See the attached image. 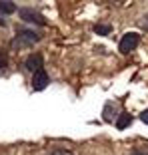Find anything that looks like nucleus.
Instances as JSON below:
<instances>
[{
    "mask_svg": "<svg viewBox=\"0 0 148 155\" xmlns=\"http://www.w3.org/2000/svg\"><path fill=\"white\" fill-rule=\"evenodd\" d=\"M130 123H132V117H130L128 114H120V115H118V119H116V127L124 129V127H128Z\"/></svg>",
    "mask_w": 148,
    "mask_h": 155,
    "instance_id": "423d86ee",
    "label": "nucleus"
},
{
    "mask_svg": "<svg viewBox=\"0 0 148 155\" xmlns=\"http://www.w3.org/2000/svg\"><path fill=\"white\" fill-rule=\"evenodd\" d=\"M140 119H142V121H144V123L148 125V110H146V111H142V115H140Z\"/></svg>",
    "mask_w": 148,
    "mask_h": 155,
    "instance_id": "4468645a",
    "label": "nucleus"
},
{
    "mask_svg": "<svg viewBox=\"0 0 148 155\" xmlns=\"http://www.w3.org/2000/svg\"><path fill=\"white\" fill-rule=\"evenodd\" d=\"M16 12V4L10 2V0H4V2H0V14H12Z\"/></svg>",
    "mask_w": 148,
    "mask_h": 155,
    "instance_id": "0eeeda50",
    "label": "nucleus"
},
{
    "mask_svg": "<svg viewBox=\"0 0 148 155\" xmlns=\"http://www.w3.org/2000/svg\"><path fill=\"white\" fill-rule=\"evenodd\" d=\"M140 26H142L144 30H146V32H148V14H146V16H144L142 20H140Z\"/></svg>",
    "mask_w": 148,
    "mask_h": 155,
    "instance_id": "f8f14e48",
    "label": "nucleus"
},
{
    "mask_svg": "<svg viewBox=\"0 0 148 155\" xmlns=\"http://www.w3.org/2000/svg\"><path fill=\"white\" fill-rule=\"evenodd\" d=\"M24 64H26V68L30 70L32 74H36L38 70H42V56L40 54H30Z\"/></svg>",
    "mask_w": 148,
    "mask_h": 155,
    "instance_id": "39448f33",
    "label": "nucleus"
},
{
    "mask_svg": "<svg viewBox=\"0 0 148 155\" xmlns=\"http://www.w3.org/2000/svg\"><path fill=\"white\" fill-rule=\"evenodd\" d=\"M0 26H4V20H2V18H0Z\"/></svg>",
    "mask_w": 148,
    "mask_h": 155,
    "instance_id": "2eb2a0df",
    "label": "nucleus"
},
{
    "mask_svg": "<svg viewBox=\"0 0 148 155\" xmlns=\"http://www.w3.org/2000/svg\"><path fill=\"white\" fill-rule=\"evenodd\" d=\"M18 16L24 20V22L36 24V26H46V18H44L40 12H36L34 8H20L18 10Z\"/></svg>",
    "mask_w": 148,
    "mask_h": 155,
    "instance_id": "f03ea898",
    "label": "nucleus"
},
{
    "mask_svg": "<svg viewBox=\"0 0 148 155\" xmlns=\"http://www.w3.org/2000/svg\"><path fill=\"white\" fill-rule=\"evenodd\" d=\"M110 24H96V26H94V32L98 34V36H108V34H110Z\"/></svg>",
    "mask_w": 148,
    "mask_h": 155,
    "instance_id": "1a4fd4ad",
    "label": "nucleus"
},
{
    "mask_svg": "<svg viewBox=\"0 0 148 155\" xmlns=\"http://www.w3.org/2000/svg\"><path fill=\"white\" fill-rule=\"evenodd\" d=\"M102 115H104V121H112L114 119V104H106L104 105V111H102Z\"/></svg>",
    "mask_w": 148,
    "mask_h": 155,
    "instance_id": "6e6552de",
    "label": "nucleus"
},
{
    "mask_svg": "<svg viewBox=\"0 0 148 155\" xmlns=\"http://www.w3.org/2000/svg\"><path fill=\"white\" fill-rule=\"evenodd\" d=\"M132 155H148V151L138 149V147H136V149H132Z\"/></svg>",
    "mask_w": 148,
    "mask_h": 155,
    "instance_id": "ddd939ff",
    "label": "nucleus"
},
{
    "mask_svg": "<svg viewBox=\"0 0 148 155\" xmlns=\"http://www.w3.org/2000/svg\"><path fill=\"white\" fill-rule=\"evenodd\" d=\"M138 42H140V36L136 32H128V34H124L122 36V40H120V52L122 54H130V52L134 50L136 46H138Z\"/></svg>",
    "mask_w": 148,
    "mask_h": 155,
    "instance_id": "7ed1b4c3",
    "label": "nucleus"
},
{
    "mask_svg": "<svg viewBox=\"0 0 148 155\" xmlns=\"http://www.w3.org/2000/svg\"><path fill=\"white\" fill-rule=\"evenodd\" d=\"M6 64H8V58H6V54L4 52H0V72L6 68Z\"/></svg>",
    "mask_w": 148,
    "mask_h": 155,
    "instance_id": "9d476101",
    "label": "nucleus"
},
{
    "mask_svg": "<svg viewBox=\"0 0 148 155\" xmlns=\"http://www.w3.org/2000/svg\"><path fill=\"white\" fill-rule=\"evenodd\" d=\"M52 155H74L72 151H66V149H56V151H52Z\"/></svg>",
    "mask_w": 148,
    "mask_h": 155,
    "instance_id": "9b49d317",
    "label": "nucleus"
},
{
    "mask_svg": "<svg viewBox=\"0 0 148 155\" xmlns=\"http://www.w3.org/2000/svg\"><path fill=\"white\" fill-rule=\"evenodd\" d=\"M46 86H48V74H46V70L42 68V70H38V72L32 76V87L36 91H40V90H44Z\"/></svg>",
    "mask_w": 148,
    "mask_h": 155,
    "instance_id": "20e7f679",
    "label": "nucleus"
},
{
    "mask_svg": "<svg viewBox=\"0 0 148 155\" xmlns=\"http://www.w3.org/2000/svg\"><path fill=\"white\" fill-rule=\"evenodd\" d=\"M40 42V34L32 32V30H18L16 38L12 40V48H26V46H32Z\"/></svg>",
    "mask_w": 148,
    "mask_h": 155,
    "instance_id": "f257e3e1",
    "label": "nucleus"
}]
</instances>
